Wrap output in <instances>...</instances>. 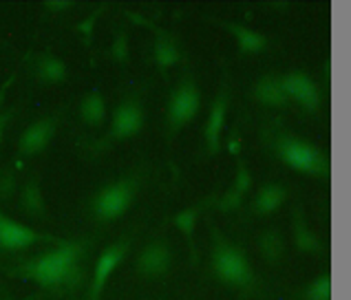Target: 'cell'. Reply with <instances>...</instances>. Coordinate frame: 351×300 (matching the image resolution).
Wrapping results in <instances>:
<instances>
[{"mask_svg":"<svg viewBox=\"0 0 351 300\" xmlns=\"http://www.w3.org/2000/svg\"><path fill=\"white\" fill-rule=\"evenodd\" d=\"M287 199V190L278 184H267L258 190V195L254 199V210L258 214H272L274 210H278L283 205V201Z\"/></svg>","mask_w":351,"mask_h":300,"instance_id":"cell-16","label":"cell"},{"mask_svg":"<svg viewBox=\"0 0 351 300\" xmlns=\"http://www.w3.org/2000/svg\"><path fill=\"white\" fill-rule=\"evenodd\" d=\"M58 128V117H40L38 122L29 124L25 128V133L18 139V148L23 155H38L51 144V139L56 135Z\"/></svg>","mask_w":351,"mask_h":300,"instance_id":"cell-6","label":"cell"},{"mask_svg":"<svg viewBox=\"0 0 351 300\" xmlns=\"http://www.w3.org/2000/svg\"><path fill=\"white\" fill-rule=\"evenodd\" d=\"M20 199H23V208L29 214H34V216L45 214V199H43V190H40L38 179L27 182V186L23 188V197Z\"/></svg>","mask_w":351,"mask_h":300,"instance_id":"cell-19","label":"cell"},{"mask_svg":"<svg viewBox=\"0 0 351 300\" xmlns=\"http://www.w3.org/2000/svg\"><path fill=\"white\" fill-rule=\"evenodd\" d=\"M217 234L215 249H213V267L215 274L221 278L228 285H237V287H247L252 283V267L247 265L243 252L239 247L230 245L223 241L221 236Z\"/></svg>","mask_w":351,"mask_h":300,"instance_id":"cell-3","label":"cell"},{"mask_svg":"<svg viewBox=\"0 0 351 300\" xmlns=\"http://www.w3.org/2000/svg\"><path fill=\"white\" fill-rule=\"evenodd\" d=\"M294 238H296L298 249H303L307 254H318L320 249H323L320 238L309 229V225L305 223V216L300 212L294 214Z\"/></svg>","mask_w":351,"mask_h":300,"instance_id":"cell-18","label":"cell"},{"mask_svg":"<svg viewBox=\"0 0 351 300\" xmlns=\"http://www.w3.org/2000/svg\"><path fill=\"white\" fill-rule=\"evenodd\" d=\"M47 7H71V3H47ZM60 12V9H56Z\"/></svg>","mask_w":351,"mask_h":300,"instance_id":"cell-28","label":"cell"},{"mask_svg":"<svg viewBox=\"0 0 351 300\" xmlns=\"http://www.w3.org/2000/svg\"><path fill=\"white\" fill-rule=\"evenodd\" d=\"M137 269L148 278L166 276L170 269V249L164 241L150 243L137 261Z\"/></svg>","mask_w":351,"mask_h":300,"instance_id":"cell-11","label":"cell"},{"mask_svg":"<svg viewBox=\"0 0 351 300\" xmlns=\"http://www.w3.org/2000/svg\"><path fill=\"white\" fill-rule=\"evenodd\" d=\"M307 300H332V278L327 274L316 278V281L307 287Z\"/></svg>","mask_w":351,"mask_h":300,"instance_id":"cell-23","label":"cell"},{"mask_svg":"<svg viewBox=\"0 0 351 300\" xmlns=\"http://www.w3.org/2000/svg\"><path fill=\"white\" fill-rule=\"evenodd\" d=\"M239 195H243L245 197V192L250 188H252V177H250V173H247V168L243 166V162H239V170H237V179H234V186H232Z\"/></svg>","mask_w":351,"mask_h":300,"instance_id":"cell-25","label":"cell"},{"mask_svg":"<svg viewBox=\"0 0 351 300\" xmlns=\"http://www.w3.org/2000/svg\"><path fill=\"white\" fill-rule=\"evenodd\" d=\"M80 115H82V119L88 126L104 124V119H106V102H104V97L99 95L97 91L86 93L82 97V102H80Z\"/></svg>","mask_w":351,"mask_h":300,"instance_id":"cell-17","label":"cell"},{"mask_svg":"<svg viewBox=\"0 0 351 300\" xmlns=\"http://www.w3.org/2000/svg\"><path fill=\"white\" fill-rule=\"evenodd\" d=\"M223 27L237 38V45L243 53H258L267 47V38L263 34L254 32V29H247L237 23H223Z\"/></svg>","mask_w":351,"mask_h":300,"instance_id":"cell-14","label":"cell"},{"mask_svg":"<svg viewBox=\"0 0 351 300\" xmlns=\"http://www.w3.org/2000/svg\"><path fill=\"white\" fill-rule=\"evenodd\" d=\"M226 115H228V93L226 88H221V93L215 97L213 108H210L208 122H206V144L210 153H219V144H221V131L226 124Z\"/></svg>","mask_w":351,"mask_h":300,"instance_id":"cell-12","label":"cell"},{"mask_svg":"<svg viewBox=\"0 0 351 300\" xmlns=\"http://www.w3.org/2000/svg\"><path fill=\"white\" fill-rule=\"evenodd\" d=\"M36 77L43 84H60L66 77V64L51 53H43L36 60Z\"/></svg>","mask_w":351,"mask_h":300,"instance_id":"cell-15","label":"cell"},{"mask_svg":"<svg viewBox=\"0 0 351 300\" xmlns=\"http://www.w3.org/2000/svg\"><path fill=\"white\" fill-rule=\"evenodd\" d=\"M199 104H202V93H199L197 84L193 79H184L179 84L173 97L168 102V126H170V133H179L182 128L193 122L195 115L199 113Z\"/></svg>","mask_w":351,"mask_h":300,"instance_id":"cell-5","label":"cell"},{"mask_svg":"<svg viewBox=\"0 0 351 300\" xmlns=\"http://www.w3.org/2000/svg\"><path fill=\"white\" fill-rule=\"evenodd\" d=\"M199 210H202L199 205H195V208H186L184 212H179V214L175 216V225L186 234V238H188L190 243H193V236H195V225H197Z\"/></svg>","mask_w":351,"mask_h":300,"instance_id":"cell-22","label":"cell"},{"mask_svg":"<svg viewBox=\"0 0 351 300\" xmlns=\"http://www.w3.org/2000/svg\"><path fill=\"white\" fill-rule=\"evenodd\" d=\"M128 249V241H117L113 245H108L102 254H99L97 263H95V274H93V285H91V300H99L102 296V289L108 281V276L115 272V267L119 261L124 258Z\"/></svg>","mask_w":351,"mask_h":300,"instance_id":"cell-9","label":"cell"},{"mask_svg":"<svg viewBox=\"0 0 351 300\" xmlns=\"http://www.w3.org/2000/svg\"><path fill=\"white\" fill-rule=\"evenodd\" d=\"M38 232H34L32 227L20 225L16 221H12L9 216H5L0 212V247L5 249H25L29 245H34L40 241Z\"/></svg>","mask_w":351,"mask_h":300,"instance_id":"cell-10","label":"cell"},{"mask_svg":"<svg viewBox=\"0 0 351 300\" xmlns=\"http://www.w3.org/2000/svg\"><path fill=\"white\" fill-rule=\"evenodd\" d=\"M111 55L117 60L119 64L128 62V36L126 34H117L113 40V47H111Z\"/></svg>","mask_w":351,"mask_h":300,"instance_id":"cell-24","label":"cell"},{"mask_svg":"<svg viewBox=\"0 0 351 300\" xmlns=\"http://www.w3.org/2000/svg\"><path fill=\"white\" fill-rule=\"evenodd\" d=\"M144 126V108L137 99H126L117 106L111 119V137L113 139H128L137 135Z\"/></svg>","mask_w":351,"mask_h":300,"instance_id":"cell-8","label":"cell"},{"mask_svg":"<svg viewBox=\"0 0 351 300\" xmlns=\"http://www.w3.org/2000/svg\"><path fill=\"white\" fill-rule=\"evenodd\" d=\"M241 201H243V195H239L234 188H230L226 192V197L221 199V203H219V208H221V210H234V208L241 205Z\"/></svg>","mask_w":351,"mask_h":300,"instance_id":"cell-26","label":"cell"},{"mask_svg":"<svg viewBox=\"0 0 351 300\" xmlns=\"http://www.w3.org/2000/svg\"><path fill=\"white\" fill-rule=\"evenodd\" d=\"M254 99L263 106H272V108H283L289 102L283 91V84H280V77L274 75H263L254 84Z\"/></svg>","mask_w":351,"mask_h":300,"instance_id":"cell-13","label":"cell"},{"mask_svg":"<svg viewBox=\"0 0 351 300\" xmlns=\"http://www.w3.org/2000/svg\"><path fill=\"white\" fill-rule=\"evenodd\" d=\"M137 192L135 179H119V182L102 188L93 199V214L99 221H113V218L122 216L130 208Z\"/></svg>","mask_w":351,"mask_h":300,"instance_id":"cell-4","label":"cell"},{"mask_svg":"<svg viewBox=\"0 0 351 300\" xmlns=\"http://www.w3.org/2000/svg\"><path fill=\"white\" fill-rule=\"evenodd\" d=\"M283 249H285L283 238H280L278 232H274V229H269V232L261 236V254H263L265 261L276 263L278 258L283 256Z\"/></svg>","mask_w":351,"mask_h":300,"instance_id":"cell-21","label":"cell"},{"mask_svg":"<svg viewBox=\"0 0 351 300\" xmlns=\"http://www.w3.org/2000/svg\"><path fill=\"white\" fill-rule=\"evenodd\" d=\"M9 117H12V115H9V113H5V115H0V133H3V131H5V126H7V122H9Z\"/></svg>","mask_w":351,"mask_h":300,"instance_id":"cell-27","label":"cell"},{"mask_svg":"<svg viewBox=\"0 0 351 300\" xmlns=\"http://www.w3.org/2000/svg\"><path fill=\"white\" fill-rule=\"evenodd\" d=\"M77 254H80V249L75 245H62V247L53 249V252L45 254L43 258H38V261L25 265L23 274L34 278V281L40 283L43 287L62 285L75 272Z\"/></svg>","mask_w":351,"mask_h":300,"instance_id":"cell-2","label":"cell"},{"mask_svg":"<svg viewBox=\"0 0 351 300\" xmlns=\"http://www.w3.org/2000/svg\"><path fill=\"white\" fill-rule=\"evenodd\" d=\"M280 84H283V91L287 99H294L307 111H318L320 106V93L314 84V79L305 75V73H287L280 77Z\"/></svg>","mask_w":351,"mask_h":300,"instance_id":"cell-7","label":"cell"},{"mask_svg":"<svg viewBox=\"0 0 351 300\" xmlns=\"http://www.w3.org/2000/svg\"><path fill=\"white\" fill-rule=\"evenodd\" d=\"M276 155L283 162L309 177H327L329 175V157L314 144L292 135H280L276 139Z\"/></svg>","mask_w":351,"mask_h":300,"instance_id":"cell-1","label":"cell"},{"mask_svg":"<svg viewBox=\"0 0 351 300\" xmlns=\"http://www.w3.org/2000/svg\"><path fill=\"white\" fill-rule=\"evenodd\" d=\"M155 60H157V64L162 66V68H168V66H173L177 62V60H179V49H177L173 38L159 36L157 45H155Z\"/></svg>","mask_w":351,"mask_h":300,"instance_id":"cell-20","label":"cell"}]
</instances>
